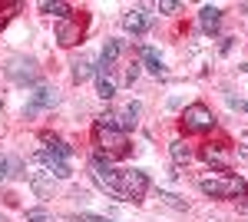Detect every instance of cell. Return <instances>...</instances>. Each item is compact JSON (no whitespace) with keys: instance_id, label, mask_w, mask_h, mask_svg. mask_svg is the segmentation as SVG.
I'll use <instances>...</instances> for the list:
<instances>
[{"instance_id":"1","label":"cell","mask_w":248,"mask_h":222,"mask_svg":"<svg viewBox=\"0 0 248 222\" xmlns=\"http://www.w3.org/2000/svg\"><path fill=\"white\" fill-rule=\"evenodd\" d=\"M199 189L212 196V199H235V196H248V183L242 176H202L199 179Z\"/></svg>"},{"instance_id":"2","label":"cell","mask_w":248,"mask_h":222,"mask_svg":"<svg viewBox=\"0 0 248 222\" xmlns=\"http://www.w3.org/2000/svg\"><path fill=\"white\" fill-rule=\"evenodd\" d=\"M96 143L106 149V159H119V156H126V133H119L116 126H109V123H103V120H96Z\"/></svg>"},{"instance_id":"3","label":"cell","mask_w":248,"mask_h":222,"mask_svg":"<svg viewBox=\"0 0 248 222\" xmlns=\"http://www.w3.org/2000/svg\"><path fill=\"white\" fill-rule=\"evenodd\" d=\"M93 179L103 186V189H106L113 199L126 203V199H123V183H119V169L109 166V159H103V156H93Z\"/></svg>"},{"instance_id":"4","label":"cell","mask_w":248,"mask_h":222,"mask_svg":"<svg viewBox=\"0 0 248 222\" xmlns=\"http://www.w3.org/2000/svg\"><path fill=\"white\" fill-rule=\"evenodd\" d=\"M179 123H182L186 133H209L215 126V116H212V110L205 103H192V106L182 110V120Z\"/></svg>"},{"instance_id":"5","label":"cell","mask_w":248,"mask_h":222,"mask_svg":"<svg viewBox=\"0 0 248 222\" xmlns=\"http://www.w3.org/2000/svg\"><path fill=\"white\" fill-rule=\"evenodd\" d=\"M119 183H123V199H133V203H139L149 192V176L142 169H123Z\"/></svg>"},{"instance_id":"6","label":"cell","mask_w":248,"mask_h":222,"mask_svg":"<svg viewBox=\"0 0 248 222\" xmlns=\"http://www.w3.org/2000/svg\"><path fill=\"white\" fill-rule=\"evenodd\" d=\"M57 103H60L57 90H46V86H40V90L30 96V103H27V116H37V113H43V110H53Z\"/></svg>"},{"instance_id":"7","label":"cell","mask_w":248,"mask_h":222,"mask_svg":"<svg viewBox=\"0 0 248 222\" xmlns=\"http://www.w3.org/2000/svg\"><path fill=\"white\" fill-rule=\"evenodd\" d=\"M33 159H40V163L46 166L50 176H57V179H70V166H66V159L53 156L50 149H37V153H33Z\"/></svg>"},{"instance_id":"8","label":"cell","mask_w":248,"mask_h":222,"mask_svg":"<svg viewBox=\"0 0 248 222\" xmlns=\"http://www.w3.org/2000/svg\"><path fill=\"white\" fill-rule=\"evenodd\" d=\"M149 23H153V20H149V14H146L142 7L126 10V17H123V27H126L129 34H136V37H139V34H146V30H149Z\"/></svg>"},{"instance_id":"9","label":"cell","mask_w":248,"mask_h":222,"mask_svg":"<svg viewBox=\"0 0 248 222\" xmlns=\"http://www.w3.org/2000/svg\"><path fill=\"white\" fill-rule=\"evenodd\" d=\"M57 40H60V47H73L79 40V23H70V20H63L57 27Z\"/></svg>"},{"instance_id":"10","label":"cell","mask_w":248,"mask_h":222,"mask_svg":"<svg viewBox=\"0 0 248 222\" xmlns=\"http://www.w3.org/2000/svg\"><path fill=\"white\" fill-rule=\"evenodd\" d=\"M199 23H202V30H215L218 23H222V7H202L199 10Z\"/></svg>"},{"instance_id":"11","label":"cell","mask_w":248,"mask_h":222,"mask_svg":"<svg viewBox=\"0 0 248 222\" xmlns=\"http://www.w3.org/2000/svg\"><path fill=\"white\" fill-rule=\"evenodd\" d=\"M93 73H96V67H93L90 56H79L77 63H73V83H86Z\"/></svg>"},{"instance_id":"12","label":"cell","mask_w":248,"mask_h":222,"mask_svg":"<svg viewBox=\"0 0 248 222\" xmlns=\"http://www.w3.org/2000/svg\"><path fill=\"white\" fill-rule=\"evenodd\" d=\"M43 143H46V149H50L53 156H60V159H70V156H73V149L66 146L60 136H50V133H43Z\"/></svg>"},{"instance_id":"13","label":"cell","mask_w":248,"mask_h":222,"mask_svg":"<svg viewBox=\"0 0 248 222\" xmlns=\"http://www.w3.org/2000/svg\"><path fill=\"white\" fill-rule=\"evenodd\" d=\"M142 60H146V70L155 76H162L166 73V67H162V60H159V53H155L153 47H142Z\"/></svg>"},{"instance_id":"14","label":"cell","mask_w":248,"mask_h":222,"mask_svg":"<svg viewBox=\"0 0 248 222\" xmlns=\"http://www.w3.org/2000/svg\"><path fill=\"white\" fill-rule=\"evenodd\" d=\"M40 10H43V14H53V17L63 20L70 10H73V7H70V3H63V0H43V3H40Z\"/></svg>"},{"instance_id":"15","label":"cell","mask_w":248,"mask_h":222,"mask_svg":"<svg viewBox=\"0 0 248 222\" xmlns=\"http://www.w3.org/2000/svg\"><path fill=\"white\" fill-rule=\"evenodd\" d=\"M96 93H99V100H113V96H116V83L109 80V76L96 73Z\"/></svg>"},{"instance_id":"16","label":"cell","mask_w":248,"mask_h":222,"mask_svg":"<svg viewBox=\"0 0 248 222\" xmlns=\"http://www.w3.org/2000/svg\"><path fill=\"white\" fill-rule=\"evenodd\" d=\"M202 159H205V163H212V166H218V169H229L225 156H222L215 146H205V149H202Z\"/></svg>"},{"instance_id":"17","label":"cell","mask_w":248,"mask_h":222,"mask_svg":"<svg viewBox=\"0 0 248 222\" xmlns=\"http://www.w3.org/2000/svg\"><path fill=\"white\" fill-rule=\"evenodd\" d=\"M172 159H175V163H189V159H192V149L186 146L182 139H175V143H172Z\"/></svg>"},{"instance_id":"18","label":"cell","mask_w":248,"mask_h":222,"mask_svg":"<svg viewBox=\"0 0 248 222\" xmlns=\"http://www.w3.org/2000/svg\"><path fill=\"white\" fill-rule=\"evenodd\" d=\"M14 172H20V163H17V159H7V156H0V183H3L7 176H14Z\"/></svg>"},{"instance_id":"19","label":"cell","mask_w":248,"mask_h":222,"mask_svg":"<svg viewBox=\"0 0 248 222\" xmlns=\"http://www.w3.org/2000/svg\"><path fill=\"white\" fill-rule=\"evenodd\" d=\"M27 222H53L46 209H27Z\"/></svg>"},{"instance_id":"20","label":"cell","mask_w":248,"mask_h":222,"mask_svg":"<svg viewBox=\"0 0 248 222\" xmlns=\"http://www.w3.org/2000/svg\"><path fill=\"white\" fill-rule=\"evenodd\" d=\"M159 199H162L166 205H172V209H186V203H182L179 196H172V192H159Z\"/></svg>"},{"instance_id":"21","label":"cell","mask_w":248,"mask_h":222,"mask_svg":"<svg viewBox=\"0 0 248 222\" xmlns=\"http://www.w3.org/2000/svg\"><path fill=\"white\" fill-rule=\"evenodd\" d=\"M159 10H162V14H175V10H179V3H175V0H162V3H159Z\"/></svg>"},{"instance_id":"22","label":"cell","mask_w":248,"mask_h":222,"mask_svg":"<svg viewBox=\"0 0 248 222\" xmlns=\"http://www.w3.org/2000/svg\"><path fill=\"white\" fill-rule=\"evenodd\" d=\"M229 103L235 106V110H248V103H245V100H235V96H229Z\"/></svg>"}]
</instances>
